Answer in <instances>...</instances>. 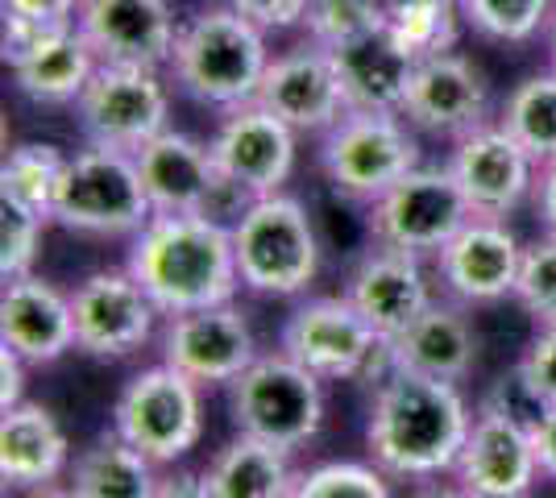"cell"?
<instances>
[{
	"label": "cell",
	"mask_w": 556,
	"mask_h": 498,
	"mask_svg": "<svg viewBox=\"0 0 556 498\" xmlns=\"http://www.w3.org/2000/svg\"><path fill=\"white\" fill-rule=\"evenodd\" d=\"M75 117L88 142L138 154L170 129V79L159 67L100 63L75 104Z\"/></svg>",
	"instance_id": "cell-11"
},
{
	"label": "cell",
	"mask_w": 556,
	"mask_h": 498,
	"mask_svg": "<svg viewBox=\"0 0 556 498\" xmlns=\"http://www.w3.org/2000/svg\"><path fill=\"white\" fill-rule=\"evenodd\" d=\"M113 427L166 470L204 440V386L166 361L146 366L116 391Z\"/></svg>",
	"instance_id": "cell-9"
},
{
	"label": "cell",
	"mask_w": 556,
	"mask_h": 498,
	"mask_svg": "<svg viewBox=\"0 0 556 498\" xmlns=\"http://www.w3.org/2000/svg\"><path fill=\"white\" fill-rule=\"evenodd\" d=\"M154 216L129 150L88 142L75 150L54 200V225L75 238H134Z\"/></svg>",
	"instance_id": "cell-5"
},
{
	"label": "cell",
	"mask_w": 556,
	"mask_h": 498,
	"mask_svg": "<svg viewBox=\"0 0 556 498\" xmlns=\"http://www.w3.org/2000/svg\"><path fill=\"white\" fill-rule=\"evenodd\" d=\"M270 59L275 50L266 42V29L220 0L184 22L166 75L195 104L232 113L257 100Z\"/></svg>",
	"instance_id": "cell-3"
},
{
	"label": "cell",
	"mask_w": 556,
	"mask_h": 498,
	"mask_svg": "<svg viewBox=\"0 0 556 498\" xmlns=\"http://www.w3.org/2000/svg\"><path fill=\"white\" fill-rule=\"evenodd\" d=\"M291 498H394V490L374 461H320L300 470Z\"/></svg>",
	"instance_id": "cell-34"
},
{
	"label": "cell",
	"mask_w": 556,
	"mask_h": 498,
	"mask_svg": "<svg viewBox=\"0 0 556 498\" xmlns=\"http://www.w3.org/2000/svg\"><path fill=\"white\" fill-rule=\"evenodd\" d=\"M229 411L237 432L295 452L325 427V379H316L291 354H257V361L229 386Z\"/></svg>",
	"instance_id": "cell-6"
},
{
	"label": "cell",
	"mask_w": 556,
	"mask_h": 498,
	"mask_svg": "<svg viewBox=\"0 0 556 498\" xmlns=\"http://www.w3.org/2000/svg\"><path fill=\"white\" fill-rule=\"evenodd\" d=\"M399 113L419 133H437V138L457 142V138L473 133L478 125L490 120L486 72L462 50H444V54H432V59H419Z\"/></svg>",
	"instance_id": "cell-18"
},
{
	"label": "cell",
	"mask_w": 556,
	"mask_h": 498,
	"mask_svg": "<svg viewBox=\"0 0 556 498\" xmlns=\"http://www.w3.org/2000/svg\"><path fill=\"white\" fill-rule=\"evenodd\" d=\"M0 345L22 354L34 370L63 361L75 349V308L67 291L38 270L9 279L0 295Z\"/></svg>",
	"instance_id": "cell-22"
},
{
	"label": "cell",
	"mask_w": 556,
	"mask_h": 498,
	"mask_svg": "<svg viewBox=\"0 0 556 498\" xmlns=\"http://www.w3.org/2000/svg\"><path fill=\"white\" fill-rule=\"evenodd\" d=\"M84 0H0V13L38 17V22H75Z\"/></svg>",
	"instance_id": "cell-41"
},
{
	"label": "cell",
	"mask_w": 556,
	"mask_h": 498,
	"mask_svg": "<svg viewBox=\"0 0 556 498\" xmlns=\"http://www.w3.org/2000/svg\"><path fill=\"white\" fill-rule=\"evenodd\" d=\"M71 308H75V354L96 361H121L146 349L163 316L129 266H104L79 279L71 291Z\"/></svg>",
	"instance_id": "cell-12"
},
{
	"label": "cell",
	"mask_w": 556,
	"mask_h": 498,
	"mask_svg": "<svg viewBox=\"0 0 556 498\" xmlns=\"http://www.w3.org/2000/svg\"><path fill=\"white\" fill-rule=\"evenodd\" d=\"M387 22V4L382 0H312L307 9V38L320 47H337L345 38H357L374 25Z\"/></svg>",
	"instance_id": "cell-37"
},
{
	"label": "cell",
	"mask_w": 556,
	"mask_h": 498,
	"mask_svg": "<svg viewBox=\"0 0 556 498\" xmlns=\"http://www.w3.org/2000/svg\"><path fill=\"white\" fill-rule=\"evenodd\" d=\"M469 220H473V208H469V200H465L462 183H457L448 163H419L382 200L370 204L374 245L407 250L416 258H437Z\"/></svg>",
	"instance_id": "cell-10"
},
{
	"label": "cell",
	"mask_w": 556,
	"mask_h": 498,
	"mask_svg": "<svg viewBox=\"0 0 556 498\" xmlns=\"http://www.w3.org/2000/svg\"><path fill=\"white\" fill-rule=\"evenodd\" d=\"M448 166H453L473 216H494V220H507L532 200L535 170H540V163L498 120H486L473 133L457 138Z\"/></svg>",
	"instance_id": "cell-17"
},
{
	"label": "cell",
	"mask_w": 556,
	"mask_h": 498,
	"mask_svg": "<svg viewBox=\"0 0 556 498\" xmlns=\"http://www.w3.org/2000/svg\"><path fill=\"white\" fill-rule=\"evenodd\" d=\"M229 9H237L241 17H250L254 25H262L266 34L275 29H295L307 22L312 0H225Z\"/></svg>",
	"instance_id": "cell-39"
},
{
	"label": "cell",
	"mask_w": 556,
	"mask_h": 498,
	"mask_svg": "<svg viewBox=\"0 0 556 498\" xmlns=\"http://www.w3.org/2000/svg\"><path fill=\"white\" fill-rule=\"evenodd\" d=\"M532 208H535L540 229H544V233H556V158L540 163V170H535Z\"/></svg>",
	"instance_id": "cell-43"
},
{
	"label": "cell",
	"mask_w": 556,
	"mask_h": 498,
	"mask_svg": "<svg viewBox=\"0 0 556 498\" xmlns=\"http://www.w3.org/2000/svg\"><path fill=\"white\" fill-rule=\"evenodd\" d=\"M163 361L184 370L191 382L208 386H232L257 361V336L250 316L229 304L179 311L166 316L163 329Z\"/></svg>",
	"instance_id": "cell-14"
},
{
	"label": "cell",
	"mask_w": 556,
	"mask_h": 498,
	"mask_svg": "<svg viewBox=\"0 0 556 498\" xmlns=\"http://www.w3.org/2000/svg\"><path fill=\"white\" fill-rule=\"evenodd\" d=\"M532 440H535V461H540V477L556 486V407H535Z\"/></svg>",
	"instance_id": "cell-40"
},
{
	"label": "cell",
	"mask_w": 556,
	"mask_h": 498,
	"mask_svg": "<svg viewBox=\"0 0 556 498\" xmlns=\"http://www.w3.org/2000/svg\"><path fill=\"white\" fill-rule=\"evenodd\" d=\"M515 304L528 311L540 329H556V233H540L532 245H523Z\"/></svg>",
	"instance_id": "cell-36"
},
{
	"label": "cell",
	"mask_w": 556,
	"mask_h": 498,
	"mask_svg": "<svg viewBox=\"0 0 556 498\" xmlns=\"http://www.w3.org/2000/svg\"><path fill=\"white\" fill-rule=\"evenodd\" d=\"M154 498H212L204 474H191V470H175L166 465L163 477H159V490Z\"/></svg>",
	"instance_id": "cell-44"
},
{
	"label": "cell",
	"mask_w": 556,
	"mask_h": 498,
	"mask_svg": "<svg viewBox=\"0 0 556 498\" xmlns=\"http://www.w3.org/2000/svg\"><path fill=\"white\" fill-rule=\"evenodd\" d=\"M22 498H79L75 490H71V482L63 486V482H50V486H38V490H25Z\"/></svg>",
	"instance_id": "cell-45"
},
{
	"label": "cell",
	"mask_w": 556,
	"mask_h": 498,
	"mask_svg": "<svg viewBox=\"0 0 556 498\" xmlns=\"http://www.w3.org/2000/svg\"><path fill=\"white\" fill-rule=\"evenodd\" d=\"M278 349L325 382H378L391 370V345L345 295H320L291 308Z\"/></svg>",
	"instance_id": "cell-8"
},
{
	"label": "cell",
	"mask_w": 556,
	"mask_h": 498,
	"mask_svg": "<svg viewBox=\"0 0 556 498\" xmlns=\"http://www.w3.org/2000/svg\"><path fill=\"white\" fill-rule=\"evenodd\" d=\"M548 67L556 72V17H553V25H548Z\"/></svg>",
	"instance_id": "cell-48"
},
{
	"label": "cell",
	"mask_w": 556,
	"mask_h": 498,
	"mask_svg": "<svg viewBox=\"0 0 556 498\" xmlns=\"http://www.w3.org/2000/svg\"><path fill=\"white\" fill-rule=\"evenodd\" d=\"M387 4V13L391 9H416V4H448V9H462V0H382Z\"/></svg>",
	"instance_id": "cell-46"
},
{
	"label": "cell",
	"mask_w": 556,
	"mask_h": 498,
	"mask_svg": "<svg viewBox=\"0 0 556 498\" xmlns=\"http://www.w3.org/2000/svg\"><path fill=\"white\" fill-rule=\"evenodd\" d=\"M141 170V188L150 195L154 213H204L212 191L220 183V166L212 158V145L163 129L154 142H146L134 154Z\"/></svg>",
	"instance_id": "cell-24"
},
{
	"label": "cell",
	"mask_w": 556,
	"mask_h": 498,
	"mask_svg": "<svg viewBox=\"0 0 556 498\" xmlns=\"http://www.w3.org/2000/svg\"><path fill=\"white\" fill-rule=\"evenodd\" d=\"M295 452L278 449L270 440H257L237 432L229 445L212 452L204 482L212 498H291L295 490Z\"/></svg>",
	"instance_id": "cell-29"
},
{
	"label": "cell",
	"mask_w": 556,
	"mask_h": 498,
	"mask_svg": "<svg viewBox=\"0 0 556 498\" xmlns=\"http://www.w3.org/2000/svg\"><path fill=\"white\" fill-rule=\"evenodd\" d=\"M163 465L134 449L116 427L92 436L71 457L67 482L79 498H154Z\"/></svg>",
	"instance_id": "cell-28"
},
{
	"label": "cell",
	"mask_w": 556,
	"mask_h": 498,
	"mask_svg": "<svg viewBox=\"0 0 556 498\" xmlns=\"http://www.w3.org/2000/svg\"><path fill=\"white\" fill-rule=\"evenodd\" d=\"M100 54L92 42L84 38V29L75 22L50 29L47 38L38 42V50H29L17 67H9L13 88L47 108H63V104H79L84 88L92 84Z\"/></svg>",
	"instance_id": "cell-27"
},
{
	"label": "cell",
	"mask_w": 556,
	"mask_h": 498,
	"mask_svg": "<svg viewBox=\"0 0 556 498\" xmlns=\"http://www.w3.org/2000/svg\"><path fill=\"white\" fill-rule=\"evenodd\" d=\"M47 216L25 208L22 200L0 195V279H22L34 274L38 254H42V238H47Z\"/></svg>",
	"instance_id": "cell-35"
},
{
	"label": "cell",
	"mask_w": 556,
	"mask_h": 498,
	"mask_svg": "<svg viewBox=\"0 0 556 498\" xmlns=\"http://www.w3.org/2000/svg\"><path fill=\"white\" fill-rule=\"evenodd\" d=\"M465 29H473L486 42L523 47L548 34L556 17V0H462Z\"/></svg>",
	"instance_id": "cell-32"
},
{
	"label": "cell",
	"mask_w": 556,
	"mask_h": 498,
	"mask_svg": "<svg viewBox=\"0 0 556 498\" xmlns=\"http://www.w3.org/2000/svg\"><path fill=\"white\" fill-rule=\"evenodd\" d=\"M325 50L332 54L349 108H362V113H399L403 108L407 84L416 75V59L399 47L391 25H374L366 34Z\"/></svg>",
	"instance_id": "cell-25"
},
{
	"label": "cell",
	"mask_w": 556,
	"mask_h": 498,
	"mask_svg": "<svg viewBox=\"0 0 556 498\" xmlns=\"http://www.w3.org/2000/svg\"><path fill=\"white\" fill-rule=\"evenodd\" d=\"M432 274L437 270H428V258L391 250V245H374L370 254H362V261L349 270L341 295L391 341L394 332H403L416 316H424L437 304Z\"/></svg>",
	"instance_id": "cell-21"
},
{
	"label": "cell",
	"mask_w": 556,
	"mask_h": 498,
	"mask_svg": "<svg viewBox=\"0 0 556 498\" xmlns=\"http://www.w3.org/2000/svg\"><path fill=\"white\" fill-rule=\"evenodd\" d=\"M71 154L54 142H22L13 145L0 163V195L22 200L25 208L42 213L54 225V200L63 188Z\"/></svg>",
	"instance_id": "cell-31"
},
{
	"label": "cell",
	"mask_w": 556,
	"mask_h": 498,
	"mask_svg": "<svg viewBox=\"0 0 556 498\" xmlns=\"http://www.w3.org/2000/svg\"><path fill=\"white\" fill-rule=\"evenodd\" d=\"M71 436L50 404H25L0 411V482L4 490H38L63 482L71 470Z\"/></svg>",
	"instance_id": "cell-23"
},
{
	"label": "cell",
	"mask_w": 556,
	"mask_h": 498,
	"mask_svg": "<svg viewBox=\"0 0 556 498\" xmlns=\"http://www.w3.org/2000/svg\"><path fill=\"white\" fill-rule=\"evenodd\" d=\"M208 145L220 175L241 183L250 195L287 191L295 163H300V133L282 117H275L262 100H250L225 113Z\"/></svg>",
	"instance_id": "cell-15"
},
{
	"label": "cell",
	"mask_w": 556,
	"mask_h": 498,
	"mask_svg": "<svg viewBox=\"0 0 556 498\" xmlns=\"http://www.w3.org/2000/svg\"><path fill=\"white\" fill-rule=\"evenodd\" d=\"M25 370H29V361L0 345V411L25 404Z\"/></svg>",
	"instance_id": "cell-42"
},
{
	"label": "cell",
	"mask_w": 556,
	"mask_h": 498,
	"mask_svg": "<svg viewBox=\"0 0 556 498\" xmlns=\"http://www.w3.org/2000/svg\"><path fill=\"white\" fill-rule=\"evenodd\" d=\"M432 261L448 299H457L465 308H490V304L515 299L523 241L507 220L473 216Z\"/></svg>",
	"instance_id": "cell-16"
},
{
	"label": "cell",
	"mask_w": 556,
	"mask_h": 498,
	"mask_svg": "<svg viewBox=\"0 0 556 498\" xmlns=\"http://www.w3.org/2000/svg\"><path fill=\"white\" fill-rule=\"evenodd\" d=\"M457 486L473 498H532L540 482L532 420L494 395L473 407V424L457 457Z\"/></svg>",
	"instance_id": "cell-13"
},
{
	"label": "cell",
	"mask_w": 556,
	"mask_h": 498,
	"mask_svg": "<svg viewBox=\"0 0 556 498\" xmlns=\"http://www.w3.org/2000/svg\"><path fill=\"white\" fill-rule=\"evenodd\" d=\"M515 386L532 407H556V329H540L515 366Z\"/></svg>",
	"instance_id": "cell-38"
},
{
	"label": "cell",
	"mask_w": 556,
	"mask_h": 498,
	"mask_svg": "<svg viewBox=\"0 0 556 498\" xmlns=\"http://www.w3.org/2000/svg\"><path fill=\"white\" fill-rule=\"evenodd\" d=\"M241 286L266 299H300L320 274V238L303 200L275 191L257 195L232 225Z\"/></svg>",
	"instance_id": "cell-4"
},
{
	"label": "cell",
	"mask_w": 556,
	"mask_h": 498,
	"mask_svg": "<svg viewBox=\"0 0 556 498\" xmlns=\"http://www.w3.org/2000/svg\"><path fill=\"white\" fill-rule=\"evenodd\" d=\"M387 25L399 38V47L419 63V59H432L444 50H457L465 17L462 9H448V4H416V9H391Z\"/></svg>",
	"instance_id": "cell-33"
},
{
	"label": "cell",
	"mask_w": 556,
	"mask_h": 498,
	"mask_svg": "<svg viewBox=\"0 0 556 498\" xmlns=\"http://www.w3.org/2000/svg\"><path fill=\"white\" fill-rule=\"evenodd\" d=\"M125 266L163 316L229 304L241 291L232 229L204 213H154L129 238Z\"/></svg>",
	"instance_id": "cell-2"
},
{
	"label": "cell",
	"mask_w": 556,
	"mask_h": 498,
	"mask_svg": "<svg viewBox=\"0 0 556 498\" xmlns=\"http://www.w3.org/2000/svg\"><path fill=\"white\" fill-rule=\"evenodd\" d=\"M469 424H473V407L465 399L462 382L387 370L374 382L366 449L387 477L428 482L457 470Z\"/></svg>",
	"instance_id": "cell-1"
},
{
	"label": "cell",
	"mask_w": 556,
	"mask_h": 498,
	"mask_svg": "<svg viewBox=\"0 0 556 498\" xmlns=\"http://www.w3.org/2000/svg\"><path fill=\"white\" fill-rule=\"evenodd\" d=\"M391 370H412L428 379L465 382L478 366V329L465 316V304L437 299L391 341Z\"/></svg>",
	"instance_id": "cell-26"
},
{
	"label": "cell",
	"mask_w": 556,
	"mask_h": 498,
	"mask_svg": "<svg viewBox=\"0 0 556 498\" xmlns=\"http://www.w3.org/2000/svg\"><path fill=\"white\" fill-rule=\"evenodd\" d=\"M498 125L532 154L535 163L556 158V72L523 75L503 100Z\"/></svg>",
	"instance_id": "cell-30"
},
{
	"label": "cell",
	"mask_w": 556,
	"mask_h": 498,
	"mask_svg": "<svg viewBox=\"0 0 556 498\" xmlns=\"http://www.w3.org/2000/svg\"><path fill=\"white\" fill-rule=\"evenodd\" d=\"M257 100L282 117L295 133H320L325 138L328 129L349 113L345 88L337 79V67H332V54H328L320 42H300L291 50H278L266 67V79H262V92Z\"/></svg>",
	"instance_id": "cell-19"
},
{
	"label": "cell",
	"mask_w": 556,
	"mask_h": 498,
	"mask_svg": "<svg viewBox=\"0 0 556 498\" xmlns=\"http://www.w3.org/2000/svg\"><path fill=\"white\" fill-rule=\"evenodd\" d=\"M75 25L92 42L100 63L129 67H170L184 22L175 17L170 0H84Z\"/></svg>",
	"instance_id": "cell-20"
},
{
	"label": "cell",
	"mask_w": 556,
	"mask_h": 498,
	"mask_svg": "<svg viewBox=\"0 0 556 498\" xmlns=\"http://www.w3.org/2000/svg\"><path fill=\"white\" fill-rule=\"evenodd\" d=\"M419 163H424V150L403 113L349 108L320 138V170L332 191L366 208L374 200H382L403 175H412Z\"/></svg>",
	"instance_id": "cell-7"
},
{
	"label": "cell",
	"mask_w": 556,
	"mask_h": 498,
	"mask_svg": "<svg viewBox=\"0 0 556 498\" xmlns=\"http://www.w3.org/2000/svg\"><path fill=\"white\" fill-rule=\"evenodd\" d=\"M416 498H473V495H465L462 486H457V490H424V495H416Z\"/></svg>",
	"instance_id": "cell-47"
}]
</instances>
